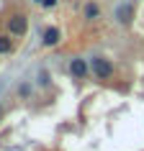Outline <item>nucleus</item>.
<instances>
[{
    "label": "nucleus",
    "mask_w": 144,
    "mask_h": 151,
    "mask_svg": "<svg viewBox=\"0 0 144 151\" xmlns=\"http://www.w3.org/2000/svg\"><path fill=\"white\" fill-rule=\"evenodd\" d=\"M85 18H88V21H95V18H100V10H98V5L95 3H85Z\"/></svg>",
    "instance_id": "5"
},
{
    "label": "nucleus",
    "mask_w": 144,
    "mask_h": 151,
    "mask_svg": "<svg viewBox=\"0 0 144 151\" xmlns=\"http://www.w3.org/2000/svg\"><path fill=\"white\" fill-rule=\"evenodd\" d=\"M0 118H3V105H0Z\"/></svg>",
    "instance_id": "9"
},
{
    "label": "nucleus",
    "mask_w": 144,
    "mask_h": 151,
    "mask_svg": "<svg viewBox=\"0 0 144 151\" xmlns=\"http://www.w3.org/2000/svg\"><path fill=\"white\" fill-rule=\"evenodd\" d=\"M59 41H62V31H59L57 26L44 28V33H41V44H44V46H57Z\"/></svg>",
    "instance_id": "4"
},
{
    "label": "nucleus",
    "mask_w": 144,
    "mask_h": 151,
    "mask_svg": "<svg viewBox=\"0 0 144 151\" xmlns=\"http://www.w3.org/2000/svg\"><path fill=\"white\" fill-rule=\"evenodd\" d=\"M8 31L13 33V36H23V33L28 31V18H26L23 13L10 16V18H8Z\"/></svg>",
    "instance_id": "3"
},
{
    "label": "nucleus",
    "mask_w": 144,
    "mask_h": 151,
    "mask_svg": "<svg viewBox=\"0 0 144 151\" xmlns=\"http://www.w3.org/2000/svg\"><path fill=\"white\" fill-rule=\"evenodd\" d=\"M90 62V72H93V77H95V80H111L113 77V62L111 59H108V56H90L88 59Z\"/></svg>",
    "instance_id": "1"
},
{
    "label": "nucleus",
    "mask_w": 144,
    "mask_h": 151,
    "mask_svg": "<svg viewBox=\"0 0 144 151\" xmlns=\"http://www.w3.org/2000/svg\"><path fill=\"white\" fill-rule=\"evenodd\" d=\"M41 5H44V8H54V5H57V0H44Z\"/></svg>",
    "instance_id": "8"
},
{
    "label": "nucleus",
    "mask_w": 144,
    "mask_h": 151,
    "mask_svg": "<svg viewBox=\"0 0 144 151\" xmlns=\"http://www.w3.org/2000/svg\"><path fill=\"white\" fill-rule=\"evenodd\" d=\"M18 95H21V97H28V95H31V85H26V82H23V85L18 87Z\"/></svg>",
    "instance_id": "7"
},
{
    "label": "nucleus",
    "mask_w": 144,
    "mask_h": 151,
    "mask_svg": "<svg viewBox=\"0 0 144 151\" xmlns=\"http://www.w3.org/2000/svg\"><path fill=\"white\" fill-rule=\"evenodd\" d=\"M36 3H44V0H36Z\"/></svg>",
    "instance_id": "10"
},
{
    "label": "nucleus",
    "mask_w": 144,
    "mask_h": 151,
    "mask_svg": "<svg viewBox=\"0 0 144 151\" xmlns=\"http://www.w3.org/2000/svg\"><path fill=\"white\" fill-rule=\"evenodd\" d=\"M13 51V39L10 36H0V54H10Z\"/></svg>",
    "instance_id": "6"
},
{
    "label": "nucleus",
    "mask_w": 144,
    "mask_h": 151,
    "mask_svg": "<svg viewBox=\"0 0 144 151\" xmlns=\"http://www.w3.org/2000/svg\"><path fill=\"white\" fill-rule=\"evenodd\" d=\"M70 74L75 80H88L90 77V62L82 56H72L70 59Z\"/></svg>",
    "instance_id": "2"
}]
</instances>
